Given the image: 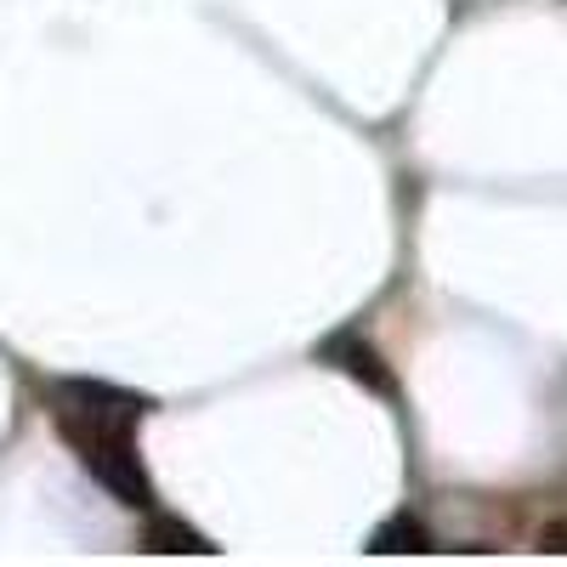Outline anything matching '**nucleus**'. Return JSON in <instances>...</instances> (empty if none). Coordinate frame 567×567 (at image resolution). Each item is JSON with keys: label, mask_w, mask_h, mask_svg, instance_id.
<instances>
[{"label": "nucleus", "mask_w": 567, "mask_h": 567, "mask_svg": "<svg viewBox=\"0 0 567 567\" xmlns=\"http://www.w3.org/2000/svg\"><path fill=\"white\" fill-rule=\"evenodd\" d=\"M425 550H437V545H432V534H425L409 511L392 516V523H381L374 539H369V556H425Z\"/></svg>", "instance_id": "nucleus-4"}, {"label": "nucleus", "mask_w": 567, "mask_h": 567, "mask_svg": "<svg viewBox=\"0 0 567 567\" xmlns=\"http://www.w3.org/2000/svg\"><path fill=\"white\" fill-rule=\"evenodd\" d=\"M323 363H336L341 374H352L358 386L381 392V398H392V392H398V381H392V369L381 363V352H374L369 341H358V336H336V341H323Z\"/></svg>", "instance_id": "nucleus-2"}, {"label": "nucleus", "mask_w": 567, "mask_h": 567, "mask_svg": "<svg viewBox=\"0 0 567 567\" xmlns=\"http://www.w3.org/2000/svg\"><path fill=\"white\" fill-rule=\"evenodd\" d=\"M142 550H154V556H216V545L199 528L176 523V516H154V523L142 528Z\"/></svg>", "instance_id": "nucleus-3"}, {"label": "nucleus", "mask_w": 567, "mask_h": 567, "mask_svg": "<svg viewBox=\"0 0 567 567\" xmlns=\"http://www.w3.org/2000/svg\"><path fill=\"white\" fill-rule=\"evenodd\" d=\"M148 414V403L131 398V392H114V386H63L58 392V432L63 443L80 454V465L97 477L120 505H154V483L136 460V443H131V425Z\"/></svg>", "instance_id": "nucleus-1"}]
</instances>
